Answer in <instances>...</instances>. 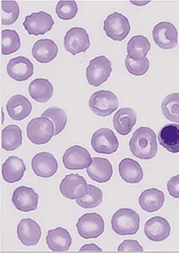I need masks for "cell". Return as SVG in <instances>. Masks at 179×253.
<instances>
[{
	"label": "cell",
	"instance_id": "83f0119b",
	"mask_svg": "<svg viewBox=\"0 0 179 253\" xmlns=\"http://www.w3.org/2000/svg\"><path fill=\"white\" fill-rule=\"evenodd\" d=\"M31 97L41 104L47 102L54 94V87L49 80L36 78L31 83L29 86Z\"/></svg>",
	"mask_w": 179,
	"mask_h": 253
},
{
	"label": "cell",
	"instance_id": "603a6c76",
	"mask_svg": "<svg viewBox=\"0 0 179 253\" xmlns=\"http://www.w3.org/2000/svg\"><path fill=\"white\" fill-rule=\"evenodd\" d=\"M46 241L48 248L54 252H66L69 251L72 245L70 232L62 227L48 231Z\"/></svg>",
	"mask_w": 179,
	"mask_h": 253
},
{
	"label": "cell",
	"instance_id": "4dcf8cb0",
	"mask_svg": "<svg viewBox=\"0 0 179 253\" xmlns=\"http://www.w3.org/2000/svg\"><path fill=\"white\" fill-rule=\"evenodd\" d=\"M21 42L19 34L15 30L5 29L1 31V54L10 55L20 49Z\"/></svg>",
	"mask_w": 179,
	"mask_h": 253
},
{
	"label": "cell",
	"instance_id": "d6a6232c",
	"mask_svg": "<svg viewBox=\"0 0 179 253\" xmlns=\"http://www.w3.org/2000/svg\"><path fill=\"white\" fill-rule=\"evenodd\" d=\"M41 117L49 119L54 126V136L58 135L65 129L68 123V115L63 109L57 107H49L44 111Z\"/></svg>",
	"mask_w": 179,
	"mask_h": 253
},
{
	"label": "cell",
	"instance_id": "7402d4cb",
	"mask_svg": "<svg viewBox=\"0 0 179 253\" xmlns=\"http://www.w3.org/2000/svg\"><path fill=\"white\" fill-rule=\"evenodd\" d=\"M26 171V167L23 159L15 156H10L1 168L3 179L10 184L21 180Z\"/></svg>",
	"mask_w": 179,
	"mask_h": 253
},
{
	"label": "cell",
	"instance_id": "ba28073f",
	"mask_svg": "<svg viewBox=\"0 0 179 253\" xmlns=\"http://www.w3.org/2000/svg\"><path fill=\"white\" fill-rule=\"evenodd\" d=\"M91 146L98 154L110 155L117 151L119 143L113 131L104 127L98 129L93 134Z\"/></svg>",
	"mask_w": 179,
	"mask_h": 253
},
{
	"label": "cell",
	"instance_id": "e0dca14e",
	"mask_svg": "<svg viewBox=\"0 0 179 253\" xmlns=\"http://www.w3.org/2000/svg\"><path fill=\"white\" fill-rule=\"evenodd\" d=\"M171 231L169 221L161 216L152 217L144 225V234L154 243H160L166 240L169 237Z\"/></svg>",
	"mask_w": 179,
	"mask_h": 253
},
{
	"label": "cell",
	"instance_id": "8fae6325",
	"mask_svg": "<svg viewBox=\"0 0 179 253\" xmlns=\"http://www.w3.org/2000/svg\"><path fill=\"white\" fill-rule=\"evenodd\" d=\"M54 25V20L51 15L44 11L33 12L31 15H27L23 23V27L29 35L36 37L44 35L53 29Z\"/></svg>",
	"mask_w": 179,
	"mask_h": 253
},
{
	"label": "cell",
	"instance_id": "d590c367",
	"mask_svg": "<svg viewBox=\"0 0 179 253\" xmlns=\"http://www.w3.org/2000/svg\"><path fill=\"white\" fill-rule=\"evenodd\" d=\"M78 7L75 1H60L56 6V13L61 20L73 19L77 15Z\"/></svg>",
	"mask_w": 179,
	"mask_h": 253
},
{
	"label": "cell",
	"instance_id": "60d3db41",
	"mask_svg": "<svg viewBox=\"0 0 179 253\" xmlns=\"http://www.w3.org/2000/svg\"><path fill=\"white\" fill-rule=\"evenodd\" d=\"M149 1H132L131 3L135 4V5L138 6V7H142V6L146 5L148 4Z\"/></svg>",
	"mask_w": 179,
	"mask_h": 253
},
{
	"label": "cell",
	"instance_id": "e575fe53",
	"mask_svg": "<svg viewBox=\"0 0 179 253\" xmlns=\"http://www.w3.org/2000/svg\"><path fill=\"white\" fill-rule=\"evenodd\" d=\"M1 25L10 26L18 20L20 7L15 1H1Z\"/></svg>",
	"mask_w": 179,
	"mask_h": 253
},
{
	"label": "cell",
	"instance_id": "9c48e42d",
	"mask_svg": "<svg viewBox=\"0 0 179 253\" xmlns=\"http://www.w3.org/2000/svg\"><path fill=\"white\" fill-rule=\"evenodd\" d=\"M152 38L162 49H172L178 44V31L170 22H160L152 30Z\"/></svg>",
	"mask_w": 179,
	"mask_h": 253
},
{
	"label": "cell",
	"instance_id": "cb8c5ba5",
	"mask_svg": "<svg viewBox=\"0 0 179 253\" xmlns=\"http://www.w3.org/2000/svg\"><path fill=\"white\" fill-rule=\"evenodd\" d=\"M137 119L138 117L135 109L122 108L113 116V126L119 135H129L136 124Z\"/></svg>",
	"mask_w": 179,
	"mask_h": 253
},
{
	"label": "cell",
	"instance_id": "3957f363",
	"mask_svg": "<svg viewBox=\"0 0 179 253\" xmlns=\"http://www.w3.org/2000/svg\"><path fill=\"white\" fill-rule=\"evenodd\" d=\"M88 104L93 113L103 117L110 116L119 108L117 96L110 90L95 92L90 96Z\"/></svg>",
	"mask_w": 179,
	"mask_h": 253
},
{
	"label": "cell",
	"instance_id": "ffe728a7",
	"mask_svg": "<svg viewBox=\"0 0 179 253\" xmlns=\"http://www.w3.org/2000/svg\"><path fill=\"white\" fill-rule=\"evenodd\" d=\"M6 109L12 120L22 121L30 115L32 111V104L26 96L20 94L15 95L7 101Z\"/></svg>",
	"mask_w": 179,
	"mask_h": 253
},
{
	"label": "cell",
	"instance_id": "f546056e",
	"mask_svg": "<svg viewBox=\"0 0 179 253\" xmlns=\"http://www.w3.org/2000/svg\"><path fill=\"white\" fill-rule=\"evenodd\" d=\"M23 134L21 129L16 125L5 126L1 132V147L6 151H12L21 146Z\"/></svg>",
	"mask_w": 179,
	"mask_h": 253
},
{
	"label": "cell",
	"instance_id": "52a82bcc",
	"mask_svg": "<svg viewBox=\"0 0 179 253\" xmlns=\"http://www.w3.org/2000/svg\"><path fill=\"white\" fill-rule=\"evenodd\" d=\"M104 30L108 38L116 42H122L130 34V21L122 14L114 12L104 21Z\"/></svg>",
	"mask_w": 179,
	"mask_h": 253
},
{
	"label": "cell",
	"instance_id": "8992f818",
	"mask_svg": "<svg viewBox=\"0 0 179 253\" xmlns=\"http://www.w3.org/2000/svg\"><path fill=\"white\" fill-rule=\"evenodd\" d=\"M76 227L82 238L85 240L96 239L104 234L105 222L99 213H87L79 218Z\"/></svg>",
	"mask_w": 179,
	"mask_h": 253
},
{
	"label": "cell",
	"instance_id": "44dd1931",
	"mask_svg": "<svg viewBox=\"0 0 179 253\" xmlns=\"http://www.w3.org/2000/svg\"><path fill=\"white\" fill-rule=\"evenodd\" d=\"M59 48L54 41L49 39H39L32 48V55L41 64L49 63L57 57Z\"/></svg>",
	"mask_w": 179,
	"mask_h": 253
},
{
	"label": "cell",
	"instance_id": "4fadbf2b",
	"mask_svg": "<svg viewBox=\"0 0 179 253\" xmlns=\"http://www.w3.org/2000/svg\"><path fill=\"white\" fill-rule=\"evenodd\" d=\"M92 160L89 151L80 146L68 148L62 158L64 166L69 170L85 169L89 167Z\"/></svg>",
	"mask_w": 179,
	"mask_h": 253
},
{
	"label": "cell",
	"instance_id": "ab89813d",
	"mask_svg": "<svg viewBox=\"0 0 179 253\" xmlns=\"http://www.w3.org/2000/svg\"><path fill=\"white\" fill-rule=\"evenodd\" d=\"M80 252H84V251H96V252H102V249L99 248L97 245L95 244H88V245H85L81 248L80 250Z\"/></svg>",
	"mask_w": 179,
	"mask_h": 253
},
{
	"label": "cell",
	"instance_id": "ac0fdd59",
	"mask_svg": "<svg viewBox=\"0 0 179 253\" xmlns=\"http://www.w3.org/2000/svg\"><path fill=\"white\" fill-rule=\"evenodd\" d=\"M34 67L30 59L26 57H15L9 61L7 73L12 79L23 82L27 81L34 75Z\"/></svg>",
	"mask_w": 179,
	"mask_h": 253
},
{
	"label": "cell",
	"instance_id": "8d00e7d4",
	"mask_svg": "<svg viewBox=\"0 0 179 253\" xmlns=\"http://www.w3.org/2000/svg\"><path fill=\"white\" fill-rule=\"evenodd\" d=\"M125 66L127 71L135 76H143L148 71L149 68V59L145 58L135 61L127 56L125 59Z\"/></svg>",
	"mask_w": 179,
	"mask_h": 253
},
{
	"label": "cell",
	"instance_id": "7c38bea8",
	"mask_svg": "<svg viewBox=\"0 0 179 253\" xmlns=\"http://www.w3.org/2000/svg\"><path fill=\"white\" fill-rule=\"evenodd\" d=\"M64 45L72 55L85 52L90 46L89 35L83 28H72L65 34Z\"/></svg>",
	"mask_w": 179,
	"mask_h": 253
},
{
	"label": "cell",
	"instance_id": "f1b7e54d",
	"mask_svg": "<svg viewBox=\"0 0 179 253\" xmlns=\"http://www.w3.org/2000/svg\"><path fill=\"white\" fill-rule=\"evenodd\" d=\"M151 49L148 39L144 36L132 37L127 43V56L135 61L145 58Z\"/></svg>",
	"mask_w": 179,
	"mask_h": 253
},
{
	"label": "cell",
	"instance_id": "2e32d148",
	"mask_svg": "<svg viewBox=\"0 0 179 253\" xmlns=\"http://www.w3.org/2000/svg\"><path fill=\"white\" fill-rule=\"evenodd\" d=\"M17 234L20 243L26 246L36 245L39 243L42 232L39 225L31 218H23L17 227Z\"/></svg>",
	"mask_w": 179,
	"mask_h": 253
},
{
	"label": "cell",
	"instance_id": "d4e9b609",
	"mask_svg": "<svg viewBox=\"0 0 179 253\" xmlns=\"http://www.w3.org/2000/svg\"><path fill=\"white\" fill-rule=\"evenodd\" d=\"M119 175L124 182L130 184H138L144 177L143 169L139 162L130 158L121 160L119 165Z\"/></svg>",
	"mask_w": 179,
	"mask_h": 253
},
{
	"label": "cell",
	"instance_id": "1f68e13d",
	"mask_svg": "<svg viewBox=\"0 0 179 253\" xmlns=\"http://www.w3.org/2000/svg\"><path fill=\"white\" fill-rule=\"evenodd\" d=\"M161 109L167 120L179 123V93L168 95L162 102Z\"/></svg>",
	"mask_w": 179,
	"mask_h": 253
},
{
	"label": "cell",
	"instance_id": "74e56055",
	"mask_svg": "<svg viewBox=\"0 0 179 253\" xmlns=\"http://www.w3.org/2000/svg\"><path fill=\"white\" fill-rule=\"evenodd\" d=\"M119 252H143V248L137 240H124L118 248Z\"/></svg>",
	"mask_w": 179,
	"mask_h": 253
},
{
	"label": "cell",
	"instance_id": "5b68a950",
	"mask_svg": "<svg viewBox=\"0 0 179 253\" xmlns=\"http://www.w3.org/2000/svg\"><path fill=\"white\" fill-rule=\"evenodd\" d=\"M111 62L105 56H99L90 61L86 69V78L88 84L99 87L110 77L112 72Z\"/></svg>",
	"mask_w": 179,
	"mask_h": 253
},
{
	"label": "cell",
	"instance_id": "d6986e66",
	"mask_svg": "<svg viewBox=\"0 0 179 253\" xmlns=\"http://www.w3.org/2000/svg\"><path fill=\"white\" fill-rule=\"evenodd\" d=\"M86 171L90 179L99 183L108 182L113 172V167L109 161L101 157L93 158Z\"/></svg>",
	"mask_w": 179,
	"mask_h": 253
},
{
	"label": "cell",
	"instance_id": "6da1fadb",
	"mask_svg": "<svg viewBox=\"0 0 179 253\" xmlns=\"http://www.w3.org/2000/svg\"><path fill=\"white\" fill-rule=\"evenodd\" d=\"M129 146L132 154L138 159H153L158 153L156 134L148 126H140L132 135Z\"/></svg>",
	"mask_w": 179,
	"mask_h": 253
},
{
	"label": "cell",
	"instance_id": "f35d334b",
	"mask_svg": "<svg viewBox=\"0 0 179 253\" xmlns=\"http://www.w3.org/2000/svg\"><path fill=\"white\" fill-rule=\"evenodd\" d=\"M168 191L174 198H179V174L172 176L167 184Z\"/></svg>",
	"mask_w": 179,
	"mask_h": 253
},
{
	"label": "cell",
	"instance_id": "836d02e7",
	"mask_svg": "<svg viewBox=\"0 0 179 253\" xmlns=\"http://www.w3.org/2000/svg\"><path fill=\"white\" fill-rule=\"evenodd\" d=\"M103 201L101 189L93 185H88V192L83 198L76 200V204L85 209H95Z\"/></svg>",
	"mask_w": 179,
	"mask_h": 253
},
{
	"label": "cell",
	"instance_id": "277c9868",
	"mask_svg": "<svg viewBox=\"0 0 179 253\" xmlns=\"http://www.w3.org/2000/svg\"><path fill=\"white\" fill-rule=\"evenodd\" d=\"M26 130L29 140L36 145L46 144L54 136V124L46 117L33 119L28 124Z\"/></svg>",
	"mask_w": 179,
	"mask_h": 253
},
{
	"label": "cell",
	"instance_id": "4316f807",
	"mask_svg": "<svg viewBox=\"0 0 179 253\" xmlns=\"http://www.w3.org/2000/svg\"><path fill=\"white\" fill-rule=\"evenodd\" d=\"M164 202V193L156 188L144 190L139 198L140 208L147 213L158 211L163 207Z\"/></svg>",
	"mask_w": 179,
	"mask_h": 253
},
{
	"label": "cell",
	"instance_id": "30bf717a",
	"mask_svg": "<svg viewBox=\"0 0 179 253\" xmlns=\"http://www.w3.org/2000/svg\"><path fill=\"white\" fill-rule=\"evenodd\" d=\"M60 190L65 198L77 200L83 198L88 193V185L85 178L80 174H68L61 182Z\"/></svg>",
	"mask_w": 179,
	"mask_h": 253
},
{
	"label": "cell",
	"instance_id": "9a60e30c",
	"mask_svg": "<svg viewBox=\"0 0 179 253\" xmlns=\"http://www.w3.org/2000/svg\"><path fill=\"white\" fill-rule=\"evenodd\" d=\"M31 167L36 175L45 179L54 176L59 167L57 159L49 152H40L34 156Z\"/></svg>",
	"mask_w": 179,
	"mask_h": 253
},
{
	"label": "cell",
	"instance_id": "484cf974",
	"mask_svg": "<svg viewBox=\"0 0 179 253\" xmlns=\"http://www.w3.org/2000/svg\"><path fill=\"white\" fill-rule=\"evenodd\" d=\"M160 146L172 154L179 153V125L167 124L160 129L158 133Z\"/></svg>",
	"mask_w": 179,
	"mask_h": 253
},
{
	"label": "cell",
	"instance_id": "5bb4252c",
	"mask_svg": "<svg viewBox=\"0 0 179 253\" xmlns=\"http://www.w3.org/2000/svg\"><path fill=\"white\" fill-rule=\"evenodd\" d=\"M39 196L31 187L20 186L15 189L12 202L18 211L25 213L34 211L38 208Z\"/></svg>",
	"mask_w": 179,
	"mask_h": 253
},
{
	"label": "cell",
	"instance_id": "7a4b0ae2",
	"mask_svg": "<svg viewBox=\"0 0 179 253\" xmlns=\"http://www.w3.org/2000/svg\"><path fill=\"white\" fill-rule=\"evenodd\" d=\"M140 224L139 214L127 208L119 209L111 218L112 229L120 236L134 235L138 233Z\"/></svg>",
	"mask_w": 179,
	"mask_h": 253
}]
</instances>
